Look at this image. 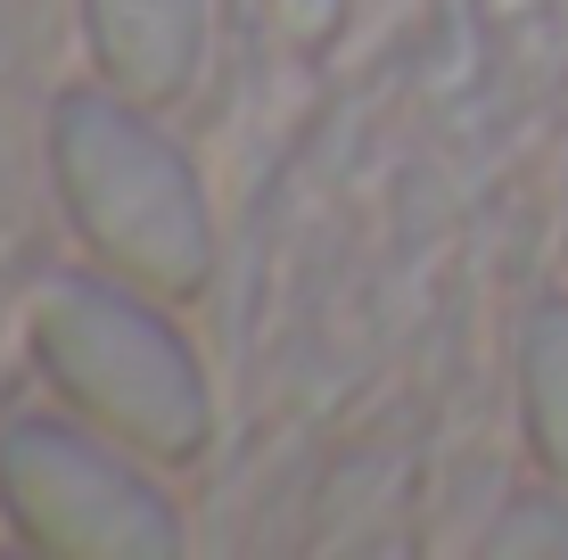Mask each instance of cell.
Listing matches in <instances>:
<instances>
[{
    "label": "cell",
    "instance_id": "obj_1",
    "mask_svg": "<svg viewBox=\"0 0 568 560\" xmlns=\"http://www.w3.org/2000/svg\"><path fill=\"white\" fill-rule=\"evenodd\" d=\"M58 190L67 215L83 231V247H100V264H115L124 281L149 288H199L214 231L199 173L182 165V149L132 108V91H67L58 100Z\"/></svg>",
    "mask_w": 568,
    "mask_h": 560
},
{
    "label": "cell",
    "instance_id": "obj_2",
    "mask_svg": "<svg viewBox=\"0 0 568 560\" xmlns=\"http://www.w3.org/2000/svg\"><path fill=\"white\" fill-rule=\"evenodd\" d=\"M33 363L91 429L132 446L141 461H190L206 446L199 355L124 281H50L33 305Z\"/></svg>",
    "mask_w": 568,
    "mask_h": 560
},
{
    "label": "cell",
    "instance_id": "obj_3",
    "mask_svg": "<svg viewBox=\"0 0 568 560\" xmlns=\"http://www.w3.org/2000/svg\"><path fill=\"white\" fill-rule=\"evenodd\" d=\"M0 503L9 519L50 552L83 560H149L173 552V503L141 478V454L115 437H83L58 420H26L0 446Z\"/></svg>",
    "mask_w": 568,
    "mask_h": 560
},
{
    "label": "cell",
    "instance_id": "obj_4",
    "mask_svg": "<svg viewBox=\"0 0 568 560\" xmlns=\"http://www.w3.org/2000/svg\"><path fill=\"white\" fill-rule=\"evenodd\" d=\"M83 33L100 50V74L132 100H173L199 74L206 0H83Z\"/></svg>",
    "mask_w": 568,
    "mask_h": 560
},
{
    "label": "cell",
    "instance_id": "obj_5",
    "mask_svg": "<svg viewBox=\"0 0 568 560\" xmlns=\"http://www.w3.org/2000/svg\"><path fill=\"white\" fill-rule=\"evenodd\" d=\"M519 404H527V437L536 461L568 487V305H544L519 338Z\"/></svg>",
    "mask_w": 568,
    "mask_h": 560
},
{
    "label": "cell",
    "instance_id": "obj_6",
    "mask_svg": "<svg viewBox=\"0 0 568 560\" xmlns=\"http://www.w3.org/2000/svg\"><path fill=\"white\" fill-rule=\"evenodd\" d=\"M486 552L519 560V552H568V495H519L511 511L495 519V536H486Z\"/></svg>",
    "mask_w": 568,
    "mask_h": 560
}]
</instances>
